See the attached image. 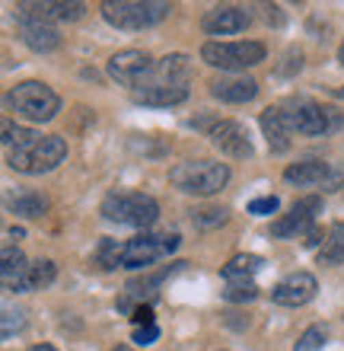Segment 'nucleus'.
I'll use <instances>...</instances> for the list:
<instances>
[{
	"mask_svg": "<svg viewBox=\"0 0 344 351\" xmlns=\"http://www.w3.org/2000/svg\"><path fill=\"white\" fill-rule=\"evenodd\" d=\"M280 109H284V119H287L290 131L306 134V138H322L326 131L338 128L335 115L328 109H322V106H316L313 99H290Z\"/></svg>",
	"mask_w": 344,
	"mask_h": 351,
	"instance_id": "obj_8",
	"label": "nucleus"
},
{
	"mask_svg": "<svg viewBox=\"0 0 344 351\" xmlns=\"http://www.w3.org/2000/svg\"><path fill=\"white\" fill-rule=\"evenodd\" d=\"M261 131H265V138H268V147L271 154H287L290 147V125L284 119V109L280 106H271V109L261 112Z\"/></svg>",
	"mask_w": 344,
	"mask_h": 351,
	"instance_id": "obj_18",
	"label": "nucleus"
},
{
	"mask_svg": "<svg viewBox=\"0 0 344 351\" xmlns=\"http://www.w3.org/2000/svg\"><path fill=\"white\" fill-rule=\"evenodd\" d=\"M169 182L185 195H217L230 182V167L226 163H214V160H188L169 169Z\"/></svg>",
	"mask_w": 344,
	"mask_h": 351,
	"instance_id": "obj_3",
	"label": "nucleus"
},
{
	"mask_svg": "<svg viewBox=\"0 0 344 351\" xmlns=\"http://www.w3.org/2000/svg\"><path fill=\"white\" fill-rule=\"evenodd\" d=\"M319 214H322V198L319 195H306L287 214H280L278 221L271 223V237L274 240H297V237H303V233H309L316 227Z\"/></svg>",
	"mask_w": 344,
	"mask_h": 351,
	"instance_id": "obj_9",
	"label": "nucleus"
},
{
	"mask_svg": "<svg viewBox=\"0 0 344 351\" xmlns=\"http://www.w3.org/2000/svg\"><path fill=\"white\" fill-rule=\"evenodd\" d=\"M16 26H19V38L23 45H29L36 55H51L57 45H61V36L57 29L45 19H36V16H16Z\"/></svg>",
	"mask_w": 344,
	"mask_h": 351,
	"instance_id": "obj_14",
	"label": "nucleus"
},
{
	"mask_svg": "<svg viewBox=\"0 0 344 351\" xmlns=\"http://www.w3.org/2000/svg\"><path fill=\"white\" fill-rule=\"evenodd\" d=\"M338 61H341V64H344V45H341V51H338Z\"/></svg>",
	"mask_w": 344,
	"mask_h": 351,
	"instance_id": "obj_36",
	"label": "nucleus"
},
{
	"mask_svg": "<svg viewBox=\"0 0 344 351\" xmlns=\"http://www.w3.org/2000/svg\"><path fill=\"white\" fill-rule=\"evenodd\" d=\"M55 275H57V268H55V262H51V259H38V262H32V265H29V271H26V278L19 281L16 294L42 291V287H48L51 281H55Z\"/></svg>",
	"mask_w": 344,
	"mask_h": 351,
	"instance_id": "obj_21",
	"label": "nucleus"
},
{
	"mask_svg": "<svg viewBox=\"0 0 344 351\" xmlns=\"http://www.w3.org/2000/svg\"><path fill=\"white\" fill-rule=\"evenodd\" d=\"M7 208L13 214H19V217H42L48 211V198L38 192H19L7 198Z\"/></svg>",
	"mask_w": 344,
	"mask_h": 351,
	"instance_id": "obj_23",
	"label": "nucleus"
},
{
	"mask_svg": "<svg viewBox=\"0 0 344 351\" xmlns=\"http://www.w3.org/2000/svg\"><path fill=\"white\" fill-rule=\"evenodd\" d=\"M255 297H259L255 281H226L224 300H230V304H246V300H255Z\"/></svg>",
	"mask_w": 344,
	"mask_h": 351,
	"instance_id": "obj_26",
	"label": "nucleus"
},
{
	"mask_svg": "<svg viewBox=\"0 0 344 351\" xmlns=\"http://www.w3.org/2000/svg\"><path fill=\"white\" fill-rule=\"evenodd\" d=\"M252 23V13L246 7H233V3H224V7H211L201 19V29L207 36H236V32H246Z\"/></svg>",
	"mask_w": 344,
	"mask_h": 351,
	"instance_id": "obj_12",
	"label": "nucleus"
},
{
	"mask_svg": "<svg viewBox=\"0 0 344 351\" xmlns=\"http://www.w3.org/2000/svg\"><path fill=\"white\" fill-rule=\"evenodd\" d=\"M29 351H57L55 345H36V348H29Z\"/></svg>",
	"mask_w": 344,
	"mask_h": 351,
	"instance_id": "obj_35",
	"label": "nucleus"
},
{
	"mask_svg": "<svg viewBox=\"0 0 344 351\" xmlns=\"http://www.w3.org/2000/svg\"><path fill=\"white\" fill-rule=\"evenodd\" d=\"M211 96L220 102H230V106H242V102H252L259 96V84L252 77H220L211 84Z\"/></svg>",
	"mask_w": 344,
	"mask_h": 351,
	"instance_id": "obj_16",
	"label": "nucleus"
},
{
	"mask_svg": "<svg viewBox=\"0 0 344 351\" xmlns=\"http://www.w3.org/2000/svg\"><path fill=\"white\" fill-rule=\"evenodd\" d=\"M319 243H326V237H322V233H319L316 227H313V230L306 233V246H319Z\"/></svg>",
	"mask_w": 344,
	"mask_h": 351,
	"instance_id": "obj_33",
	"label": "nucleus"
},
{
	"mask_svg": "<svg viewBox=\"0 0 344 351\" xmlns=\"http://www.w3.org/2000/svg\"><path fill=\"white\" fill-rule=\"evenodd\" d=\"M332 167L335 163H326V160H300V163H290L284 169V182L290 185H322L326 189L328 176H332Z\"/></svg>",
	"mask_w": 344,
	"mask_h": 351,
	"instance_id": "obj_17",
	"label": "nucleus"
},
{
	"mask_svg": "<svg viewBox=\"0 0 344 351\" xmlns=\"http://www.w3.org/2000/svg\"><path fill=\"white\" fill-rule=\"evenodd\" d=\"M265 265L261 256H252V252H242V256H233L224 268H220V275L224 281H252V275Z\"/></svg>",
	"mask_w": 344,
	"mask_h": 351,
	"instance_id": "obj_22",
	"label": "nucleus"
},
{
	"mask_svg": "<svg viewBox=\"0 0 344 351\" xmlns=\"http://www.w3.org/2000/svg\"><path fill=\"white\" fill-rule=\"evenodd\" d=\"M159 339V329H157V323L153 326H144V329H134V339L131 342L137 345V348H147V345H153Z\"/></svg>",
	"mask_w": 344,
	"mask_h": 351,
	"instance_id": "obj_32",
	"label": "nucleus"
},
{
	"mask_svg": "<svg viewBox=\"0 0 344 351\" xmlns=\"http://www.w3.org/2000/svg\"><path fill=\"white\" fill-rule=\"evenodd\" d=\"M7 109H13L26 121H51L61 109V99L55 90H48L38 80H23L7 93Z\"/></svg>",
	"mask_w": 344,
	"mask_h": 351,
	"instance_id": "obj_5",
	"label": "nucleus"
},
{
	"mask_svg": "<svg viewBox=\"0 0 344 351\" xmlns=\"http://www.w3.org/2000/svg\"><path fill=\"white\" fill-rule=\"evenodd\" d=\"M131 323H134V329L153 326V306H150V304H137L134 310H131Z\"/></svg>",
	"mask_w": 344,
	"mask_h": 351,
	"instance_id": "obj_31",
	"label": "nucleus"
},
{
	"mask_svg": "<svg viewBox=\"0 0 344 351\" xmlns=\"http://www.w3.org/2000/svg\"><path fill=\"white\" fill-rule=\"evenodd\" d=\"M29 265H32V262H26V256L19 250L3 246V256H0V278H3V287H7V291H16L19 281L26 278Z\"/></svg>",
	"mask_w": 344,
	"mask_h": 351,
	"instance_id": "obj_20",
	"label": "nucleus"
},
{
	"mask_svg": "<svg viewBox=\"0 0 344 351\" xmlns=\"http://www.w3.org/2000/svg\"><path fill=\"white\" fill-rule=\"evenodd\" d=\"M280 208V202L274 198V195H265V198H255V202H249V214H255V217H265V214H274Z\"/></svg>",
	"mask_w": 344,
	"mask_h": 351,
	"instance_id": "obj_29",
	"label": "nucleus"
},
{
	"mask_svg": "<svg viewBox=\"0 0 344 351\" xmlns=\"http://www.w3.org/2000/svg\"><path fill=\"white\" fill-rule=\"evenodd\" d=\"M7 237H10V240H19V237H23V230H19V227H10Z\"/></svg>",
	"mask_w": 344,
	"mask_h": 351,
	"instance_id": "obj_34",
	"label": "nucleus"
},
{
	"mask_svg": "<svg viewBox=\"0 0 344 351\" xmlns=\"http://www.w3.org/2000/svg\"><path fill=\"white\" fill-rule=\"evenodd\" d=\"M103 217L121 227H150L159 217V204L144 192H112L103 202Z\"/></svg>",
	"mask_w": 344,
	"mask_h": 351,
	"instance_id": "obj_4",
	"label": "nucleus"
},
{
	"mask_svg": "<svg viewBox=\"0 0 344 351\" xmlns=\"http://www.w3.org/2000/svg\"><path fill=\"white\" fill-rule=\"evenodd\" d=\"M198 128H204L207 138H211V144H214L220 154H226V157H233V160L252 157V141H249V134H246V128H242L239 121L214 119V121H198Z\"/></svg>",
	"mask_w": 344,
	"mask_h": 351,
	"instance_id": "obj_10",
	"label": "nucleus"
},
{
	"mask_svg": "<svg viewBox=\"0 0 344 351\" xmlns=\"http://www.w3.org/2000/svg\"><path fill=\"white\" fill-rule=\"evenodd\" d=\"M344 262V221H338L326 233V243L319 250V265H341Z\"/></svg>",
	"mask_w": 344,
	"mask_h": 351,
	"instance_id": "obj_24",
	"label": "nucleus"
},
{
	"mask_svg": "<svg viewBox=\"0 0 344 351\" xmlns=\"http://www.w3.org/2000/svg\"><path fill=\"white\" fill-rule=\"evenodd\" d=\"M166 0H105L103 16L109 26L124 29V32H140V29L159 26L169 16Z\"/></svg>",
	"mask_w": 344,
	"mask_h": 351,
	"instance_id": "obj_2",
	"label": "nucleus"
},
{
	"mask_svg": "<svg viewBox=\"0 0 344 351\" xmlns=\"http://www.w3.org/2000/svg\"><path fill=\"white\" fill-rule=\"evenodd\" d=\"M112 351H131V348H128V345H118V348H112Z\"/></svg>",
	"mask_w": 344,
	"mask_h": 351,
	"instance_id": "obj_37",
	"label": "nucleus"
},
{
	"mask_svg": "<svg viewBox=\"0 0 344 351\" xmlns=\"http://www.w3.org/2000/svg\"><path fill=\"white\" fill-rule=\"evenodd\" d=\"M226 221L224 208H201V211H191V223L195 227H217V223Z\"/></svg>",
	"mask_w": 344,
	"mask_h": 351,
	"instance_id": "obj_28",
	"label": "nucleus"
},
{
	"mask_svg": "<svg viewBox=\"0 0 344 351\" xmlns=\"http://www.w3.org/2000/svg\"><path fill=\"white\" fill-rule=\"evenodd\" d=\"M150 80H144L140 86H188L191 80V61L188 55H166L159 64H153Z\"/></svg>",
	"mask_w": 344,
	"mask_h": 351,
	"instance_id": "obj_15",
	"label": "nucleus"
},
{
	"mask_svg": "<svg viewBox=\"0 0 344 351\" xmlns=\"http://www.w3.org/2000/svg\"><path fill=\"white\" fill-rule=\"evenodd\" d=\"M150 71H153V61L147 51H137V48H124V51L109 58V77L118 80L121 86H131V90H137Z\"/></svg>",
	"mask_w": 344,
	"mask_h": 351,
	"instance_id": "obj_11",
	"label": "nucleus"
},
{
	"mask_svg": "<svg viewBox=\"0 0 344 351\" xmlns=\"http://www.w3.org/2000/svg\"><path fill=\"white\" fill-rule=\"evenodd\" d=\"M131 93H134V102L153 106V109H169L188 99V86H137Z\"/></svg>",
	"mask_w": 344,
	"mask_h": 351,
	"instance_id": "obj_19",
	"label": "nucleus"
},
{
	"mask_svg": "<svg viewBox=\"0 0 344 351\" xmlns=\"http://www.w3.org/2000/svg\"><path fill=\"white\" fill-rule=\"evenodd\" d=\"M178 233H140L121 243V268H147L157 259L176 252Z\"/></svg>",
	"mask_w": 344,
	"mask_h": 351,
	"instance_id": "obj_7",
	"label": "nucleus"
},
{
	"mask_svg": "<svg viewBox=\"0 0 344 351\" xmlns=\"http://www.w3.org/2000/svg\"><path fill=\"white\" fill-rule=\"evenodd\" d=\"M268 58V48L261 42H207L201 48V61L211 67H220V71H246V67H255Z\"/></svg>",
	"mask_w": 344,
	"mask_h": 351,
	"instance_id": "obj_6",
	"label": "nucleus"
},
{
	"mask_svg": "<svg viewBox=\"0 0 344 351\" xmlns=\"http://www.w3.org/2000/svg\"><path fill=\"white\" fill-rule=\"evenodd\" d=\"M322 345H326V329L322 326H309L306 332L297 339L293 351H322Z\"/></svg>",
	"mask_w": 344,
	"mask_h": 351,
	"instance_id": "obj_27",
	"label": "nucleus"
},
{
	"mask_svg": "<svg viewBox=\"0 0 344 351\" xmlns=\"http://www.w3.org/2000/svg\"><path fill=\"white\" fill-rule=\"evenodd\" d=\"M19 326H23V310L3 306V329H0V335H3V339H10V335L16 332Z\"/></svg>",
	"mask_w": 344,
	"mask_h": 351,
	"instance_id": "obj_30",
	"label": "nucleus"
},
{
	"mask_svg": "<svg viewBox=\"0 0 344 351\" xmlns=\"http://www.w3.org/2000/svg\"><path fill=\"white\" fill-rule=\"evenodd\" d=\"M319 285L316 278L309 275V271H293V275H287L284 281H278L274 285V291H271V300L280 306H303L309 304L313 297H316Z\"/></svg>",
	"mask_w": 344,
	"mask_h": 351,
	"instance_id": "obj_13",
	"label": "nucleus"
},
{
	"mask_svg": "<svg viewBox=\"0 0 344 351\" xmlns=\"http://www.w3.org/2000/svg\"><path fill=\"white\" fill-rule=\"evenodd\" d=\"M93 262L103 271H112V268H121V243L118 240H103L93 252Z\"/></svg>",
	"mask_w": 344,
	"mask_h": 351,
	"instance_id": "obj_25",
	"label": "nucleus"
},
{
	"mask_svg": "<svg viewBox=\"0 0 344 351\" xmlns=\"http://www.w3.org/2000/svg\"><path fill=\"white\" fill-rule=\"evenodd\" d=\"M67 160V141L57 134H38L32 131L23 144L7 147V167L26 176H42L51 173Z\"/></svg>",
	"mask_w": 344,
	"mask_h": 351,
	"instance_id": "obj_1",
	"label": "nucleus"
}]
</instances>
